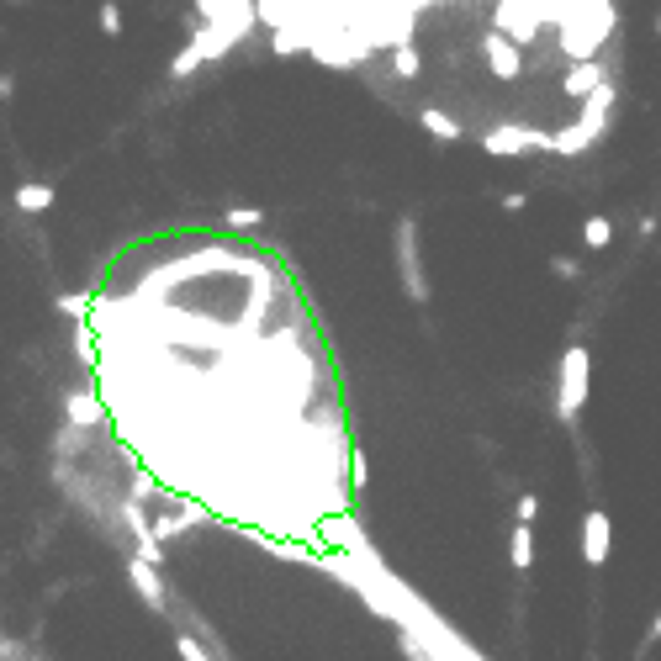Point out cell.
Here are the masks:
<instances>
[{
    "label": "cell",
    "instance_id": "9c48e42d",
    "mask_svg": "<svg viewBox=\"0 0 661 661\" xmlns=\"http://www.w3.org/2000/svg\"><path fill=\"white\" fill-rule=\"evenodd\" d=\"M418 122H424V133L439 138V143H461V138H466V122H455L450 112H439V106H424V112H418Z\"/></svg>",
    "mask_w": 661,
    "mask_h": 661
},
{
    "label": "cell",
    "instance_id": "4fadbf2b",
    "mask_svg": "<svg viewBox=\"0 0 661 661\" xmlns=\"http://www.w3.org/2000/svg\"><path fill=\"white\" fill-rule=\"evenodd\" d=\"M244 11H254V0H196V22H228Z\"/></svg>",
    "mask_w": 661,
    "mask_h": 661
},
{
    "label": "cell",
    "instance_id": "9a60e30c",
    "mask_svg": "<svg viewBox=\"0 0 661 661\" xmlns=\"http://www.w3.org/2000/svg\"><path fill=\"white\" fill-rule=\"evenodd\" d=\"M392 64H397V75H402V80H413L418 69H424V59H418V48H413V43H392Z\"/></svg>",
    "mask_w": 661,
    "mask_h": 661
},
{
    "label": "cell",
    "instance_id": "52a82bcc",
    "mask_svg": "<svg viewBox=\"0 0 661 661\" xmlns=\"http://www.w3.org/2000/svg\"><path fill=\"white\" fill-rule=\"evenodd\" d=\"M196 524H207V508L201 503H180V508H170V513H159V524H154V540L164 545V540H180L186 529H196Z\"/></svg>",
    "mask_w": 661,
    "mask_h": 661
},
{
    "label": "cell",
    "instance_id": "ba28073f",
    "mask_svg": "<svg viewBox=\"0 0 661 661\" xmlns=\"http://www.w3.org/2000/svg\"><path fill=\"white\" fill-rule=\"evenodd\" d=\"M101 424V397L96 392H69L64 397V429H80V434H90V429H96Z\"/></svg>",
    "mask_w": 661,
    "mask_h": 661
},
{
    "label": "cell",
    "instance_id": "5bb4252c",
    "mask_svg": "<svg viewBox=\"0 0 661 661\" xmlns=\"http://www.w3.org/2000/svg\"><path fill=\"white\" fill-rule=\"evenodd\" d=\"M582 244L593 249V254H598V249H609V244H614V223H609L603 212H598V217H587V223H582Z\"/></svg>",
    "mask_w": 661,
    "mask_h": 661
},
{
    "label": "cell",
    "instance_id": "7402d4cb",
    "mask_svg": "<svg viewBox=\"0 0 661 661\" xmlns=\"http://www.w3.org/2000/svg\"><path fill=\"white\" fill-rule=\"evenodd\" d=\"M550 270H556L561 281H577V270H582V265H577V260H561V254H556V260H550Z\"/></svg>",
    "mask_w": 661,
    "mask_h": 661
},
{
    "label": "cell",
    "instance_id": "2e32d148",
    "mask_svg": "<svg viewBox=\"0 0 661 661\" xmlns=\"http://www.w3.org/2000/svg\"><path fill=\"white\" fill-rule=\"evenodd\" d=\"M223 223H228V228H265V212H260V207H228Z\"/></svg>",
    "mask_w": 661,
    "mask_h": 661
},
{
    "label": "cell",
    "instance_id": "30bf717a",
    "mask_svg": "<svg viewBox=\"0 0 661 661\" xmlns=\"http://www.w3.org/2000/svg\"><path fill=\"white\" fill-rule=\"evenodd\" d=\"M482 53H487V69H492L498 80H513V75H519V53L508 48V38H487Z\"/></svg>",
    "mask_w": 661,
    "mask_h": 661
},
{
    "label": "cell",
    "instance_id": "603a6c76",
    "mask_svg": "<svg viewBox=\"0 0 661 661\" xmlns=\"http://www.w3.org/2000/svg\"><path fill=\"white\" fill-rule=\"evenodd\" d=\"M524 207H529L524 191H508V196H503V212H524Z\"/></svg>",
    "mask_w": 661,
    "mask_h": 661
},
{
    "label": "cell",
    "instance_id": "7c38bea8",
    "mask_svg": "<svg viewBox=\"0 0 661 661\" xmlns=\"http://www.w3.org/2000/svg\"><path fill=\"white\" fill-rule=\"evenodd\" d=\"M508 561H513V572H529V566H535V524H513Z\"/></svg>",
    "mask_w": 661,
    "mask_h": 661
},
{
    "label": "cell",
    "instance_id": "484cf974",
    "mask_svg": "<svg viewBox=\"0 0 661 661\" xmlns=\"http://www.w3.org/2000/svg\"><path fill=\"white\" fill-rule=\"evenodd\" d=\"M0 661H22V651H16V656H0Z\"/></svg>",
    "mask_w": 661,
    "mask_h": 661
},
{
    "label": "cell",
    "instance_id": "ffe728a7",
    "mask_svg": "<svg viewBox=\"0 0 661 661\" xmlns=\"http://www.w3.org/2000/svg\"><path fill=\"white\" fill-rule=\"evenodd\" d=\"M59 312H69V318H85V312H90V297H80V291H69V297H59Z\"/></svg>",
    "mask_w": 661,
    "mask_h": 661
},
{
    "label": "cell",
    "instance_id": "ac0fdd59",
    "mask_svg": "<svg viewBox=\"0 0 661 661\" xmlns=\"http://www.w3.org/2000/svg\"><path fill=\"white\" fill-rule=\"evenodd\" d=\"M101 32L106 38H122V6L117 0H101Z\"/></svg>",
    "mask_w": 661,
    "mask_h": 661
},
{
    "label": "cell",
    "instance_id": "44dd1931",
    "mask_svg": "<svg viewBox=\"0 0 661 661\" xmlns=\"http://www.w3.org/2000/svg\"><path fill=\"white\" fill-rule=\"evenodd\" d=\"M513 513H519V524H535L540 519V498H535V492H524V498L513 503Z\"/></svg>",
    "mask_w": 661,
    "mask_h": 661
},
{
    "label": "cell",
    "instance_id": "277c9868",
    "mask_svg": "<svg viewBox=\"0 0 661 661\" xmlns=\"http://www.w3.org/2000/svg\"><path fill=\"white\" fill-rule=\"evenodd\" d=\"M482 149L487 154H550V133H535V127H487Z\"/></svg>",
    "mask_w": 661,
    "mask_h": 661
},
{
    "label": "cell",
    "instance_id": "3957f363",
    "mask_svg": "<svg viewBox=\"0 0 661 661\" xmlns=\"http://www.w3.org/2000/svg\"><path fill=\"white\" fill-rule=\"evenodd\" d=\"M587 376H593L587 344H572V350L561 355V371H556V418L561 424H577V413L587 402Z\"/></svg>",
    "mask_w": 661,
    "mask_h": 661
},
{
    "label": "cell",
    "instance_id": "5b68a950",
    "mask_svg": "<svg viewBox=\"0 0 661 661\" xmlns=\"http://www.w3.org/2000/svg\"><path fill=\"white\" fill-rule=\"evenodd\" d=\"M609 545H614L609 513H603V508H587V519H582V561L593 566V572H598L603 561H609Z\"/></svg>",
    "mask_w": 661,
    "mask_h": 661
},
{
    "label": "cell",
    "instance_id": "8fae6325",
    "mask_svg": "<svg viewBox=\"0 0 661 661\" xmlns=\"http://www.w3.org/2000/svg\"><path fill=\"white\" fill-rule=\"evenodd\" d=\"M16 212H27V217H43L53 207V186H43V180H27V186H16Z\"/></svg>",
    "mask_w": 661,
    "mask_h": 661
},
{
    "label": "cell",
    "instance_id": "8992f818",
    "mask_svg": "<svg viewBox=\"0 0 661 661\" xmlns=\"http://www.w3.org/2000/svg\"><path fill=\"white\" fill-rule=\"evenodd\" d=\"M127 582H133V593H138L143 603H149L154 614L170 609V598H164V582H159V566L138 561V556H127Z\"/></svg>",
    "mask_w": 661,
    "mask_h": 661
},
{
    "label": "cell",
    "instance_id": "d4e9b609",
    "mask_svg": "<svg viewBox=\"0 0 661 661\" xmlns=\"http://www.w3.org/2000/svg\"><path fill=\"white\" fill-rule=\"evenodd\" d=\"M6 646H11V640H6V635H0V656H6Z\"/></svg>",
    "mask_w": 661,
    "mask_h": 661
},
{
    "label": "cell",
    "instance_id": "d6986e66",
    "mask_svg": "<svg viewBox=\"0 0 661 661\" xmlns=\"http://www.w3.org/2000/svg\"><path fill=\"white\" fill-rule=\"evenodd\" d=\"M175 651H180V656H186V661H212V651H207V646H201V640H196V635H180V630H175Z\"/></svg>",
    "mask_w": 661,
    "mask_h": 661
},
{
    "label": "cell",
    "instance_id": "cb8c5ba5",
    "mask_svg": "<svg viewBox=\"0 0 661 661\" xmlns=\"http://www.w3.org/2000/svg\"><path fill=\"white\" fill-rule=\"evenodd\" d=\"M16 96V75H0V101H11Z\"/></svg>",
    "mask_w": 661,
    "mask_h": 661
},
{
    "label": "cell",
    "instance_id": "7a4b0ae2",
    "mask_svg": "<svg viewBox=\"0 0 661 661\" xmlns=\"http://www.w3.org/2000/svg\"><path fill=\"white\" fill-rule=\"evenodd\" d=\"M392 254H397V281H402V297L413 307H429V270H424V249H418V217L402 212L397 228H392Z\"/></svg>",
    "mask_w": 661,
    "mask_h": 661
},
{
    "label": "cell",
    "instance_id": "6da1fadb",
    "mask_svg": "<svg viewBox=\"0 0 661 661\" xmlns=\"http://www.w3.org/2000/svg\"><path fill=\"white\" fill-rule=\"evenodd\" d=\"M254 22L260 16L254 11H244V16H228V22H196V32H191V43L170 59V80H191L201 64H212V59H228V53L238 48L254 32Z\"/></svg>",
    "mask_w": 661,
    "mask_h": 661
},
{
    "label": "cell",
    "instance_id": "e0dca14e",
    "mask_svg": "<svg viewBox=\"0 0 661 661\" xmlns=\"http://www.w3.org/2000/svg\"><path fill=\"white\" fill-rule=\"evenodd\" d=\"M75 355H80V365H96V334H90L85 318L75 323Z\"/></svg>",
    "mask_w": 661,
    "mask_h": 661
}]
</instances>
